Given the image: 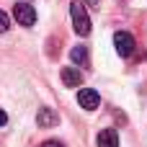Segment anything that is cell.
I'll use <instances>...</instances> for the list:
<instances>
[{"mask_svg": "<svg viewBox=\"0 0 147 147\" xmlns=\"http://www.w3.org/2000/svg\"><path fill=\"white\" fill-rule=\"evenodd\" d=\"M13 18L18 21V26H34L36 23V10L31 3H16L13 5Z\"/></svg>", "mask_w": 147, "mask_h": 147, "instance_id": "obj_2", "label": "cell"}, {"mask_svg": "<svg viewBox=\"0 0 147 147\" xmlns=\"http://www.w3.org/2000/svg\"><path fill=\"white\" fill-rule=\"evenodd\" d=\"M114 47H116V52H119V57H132V52H134V36L129 34V31H116L114 34Z\"/></svg>", "mask_w": 147, "mask_h": 147, "instance_id": "obj_3", "label": "cell"}, {"mask_svg": "<svg viewBox=\"0 0 147 147\" xmlns=\"http://www.w3.org/2000/svg\"><path fill=\"white\" fill-rule=\"evenodd\" d=\"M70 16H72V28H75V34H78V36H88V34H90V18H88L85 3L72 0V3H70Z\"/></svg>", "mask_w": 147, "mask_h": 147, "instance_id": "obj_1", "label": "cell"}, {"mask_svg": "<svg viewBox=\"0 0 147 147\" xmlns=\"http://www.w3.org/2000/svg\"><path fill=\"white\" fill-rule=\"evenodd\" d=\"M70 57H72V62H78L80 67H88V47H83V44H78V47H72V52H70Z\"/></svg>", "mask_w": 147, "mask_h": 147, "instance_id": "obj_8", "label": "cell"}, {"mask_svg": "<svg viewBox=\"0 0 147 147\" xmlns=\"http://www.w3.org/2000/svg\"><path fill=\"white\" fill-rule=\"evenodd\" d=\"M59 78H62L65 88H80V85H83V72H80V67H62Z\"/></svg>", "mask_w": 147, "mask_h": 147, "instance_id": "obj_6", "label": "cell"}, {"mask_svg": "<svg viewBox=\"0 0 147 147\" xmlns=\"http://www.w3.org/2000/svg\"><path fill=\"white\" fill-rule=\"evenodd\" d=\"M78 103H80V109H85V111H96L98 103H101V96H98L93 88H80V93H78Z\"/></svg>", "mask_w": 147, "mask_h": 147, "instance_id": "obj_4", "label": "cell"}, {"mask_svg": "<svg viewBox=\"0 0 147 147\" xmlns=\"http://www.w3.org/2000/svg\"><path fill=\"white\" fill-rule=\"evenodd\" d=\"M96 142L98 147H119V134H116V129H101Z\"/></svg>", "mask_w": 147, "mask_h": 147, "instance_id": "obj_7", "label": "cell"}, {"mask_svg": "<svg viewBox=\"0 0 147 147\" xmlns=\"http://www.w3.org/2000/svg\"><path fill=\"white\" fill-rule=\"evenodd\" d=\"M36 124H39L41 129L57 127V124H59V114H57L54 109H49V106H41V109H39V114H36Z\"/></svg>", "mask_w": 147, "mask_h": 147, "instance_id": "obj_5", "label": "cell"}, {"mask_svg": "<svg viewBox=\"0 0 147 147\" xmlns=\"http://www.w3.org/2000/svg\"><path fill=\"white\" fill-rule=\"evenodd\" d=\"M8 28H10V18H8V16L0 10V34H5Z\"/></svg>", "mask_w": 147, "mask_h": 147, "instance_id": "obj_9", "label": "cell"}, {"mask_svg": "<svg viewBox=\"0 0 147 147\" xmlns=\"http://www.w3.org/2000/svg\"><path fill=\"white\" fill-rule=\"evenodd\" d=\"M85 3H88L90 8H101V0H85Z\"/></svg>", "mask_w": 147, "mask_h": 147, "instance_id": "obj_12", "label": "cell"}, {"mask_svg": "<svg viewBox=\"0 0 147 147\" xmlns=\"http://www.w3.org/2000/svg\"><path fill=\"white\" fill-rule=\"evenodd\" d=\"M39 147H65V145H62L59 140H47V142H41Z\"/></svg>", "mask_w": 147, "mask_h": 147, "instance_id": "obj_10", "label": "cell"}, {"mask_svg": "<svg viewBox=\"0 0 147 147\" xmlns=\"http://www.w3.org/2000/svg\"><path fill=\"white\" fill-rule=\"evenodd\" d=\"M5 124H8V114L0 109V127H5Z\"/></svg>", "mask_w": 147, "mask_h": 147, "instance_id": "obj_11", "label": "cell"}]
</instances>
